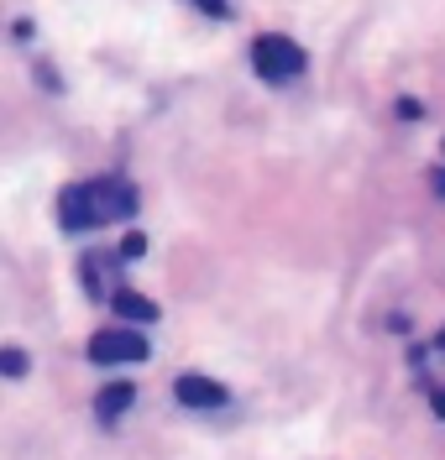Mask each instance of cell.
Wrapping results in <instances>:
<instances>
[{
    "label": "cell",
    "instance_id": "1",
    "mask_svg": "<svg viewBox=\"0 0 445 460\" xmlns=\"http://www.w3.org/2000/svg\"><path fill=\"white\" fill-rule=\"evenodd\" d=\"M137 215V189L126 178H94V183H68L58 199L63 230H89L105 220H126Z\"/></svg>",
    "mask_w": 445,
    "mask_h": 460
},
{
    "label": "cell",
    "instance_id": "2",
    "mask_svg": "<svg viewBox=\"0 0 445 460\" xmlns=\"http://www.w3.org/2000/svg\"><path fill=\"white\" fill-rule=\"evenodd\" d=\"M252 68L263 74L267 84H289V79L304 74V48L294 37H283V31H263L252 42Z\"/></svg>",
    "mask_w": 445,
    "mask_h": 460
},
{
    "label": "cell",
    "instance_id": "3",
    "mask_svg": "<svg viewBox=\"0 0 445 460\" xmlns=\"http://www.w3.org/2000/svg\"><path fill=\"white\" fill-rule=\"evenodd\" d=\"M89 361L100 367H116V361H147V341L126 324H111V330H94L89 335Z\"/></svg>",
    "mask_w": 445,
    "mask_h": 460
},
{
    "label": "cell",
    "instance_id": "4",
    "mask_svg": "<svg viewBox=\"0 0 445 460\" xmlns=\"http://www.w3.org/2000/svg\"><path fill=\"white\" fill-rule=\"evenodd\" d=\"M174 398L183 408H226L231 393H226V382H215V376H200V372H183L174 382Z\"/></svg>",
    "mask_w": 445,
    "mask_h": 460
},
{
    "label": "cell",
    "instance_id": "5",
    "mask_svg": "<svg viewBox=\"0 0 445 460\" xmlns=\"http://www.w3.org/2000/svg\"><path fill=\"white\" fill-rule=\"evenodd\" d=\"M137 402V387L131 382H111V387H100V398H94V413H100V424H116L120 413Z\"/></svg>",
    "mask_w": 445,
    "mask_h": 460
},
{
    "label": "cell",
    "instance_id": "6",
    "mask_svg": "<svg viewBox=\"0 0 445 460\" xmlns=\"http://www.w3.org/2000/svg\"><path fill=\"white\" fill-rule=\"evenodd\" d=\"M116 314L137 319V324H152V319H157V304L142 298V293H131V288H120V293H116Z\"/></svg>",
    "mask_w": 445,
    "mask_h": 460
},
{
    "label": "cell",
    "instance_id": "7",
    "mask_svg": "<svg viewBox=\"0 0 445 460\" xmlns=\"http://www.w3.org/2000/svg\"><path fill=\"white\" fill-rule=\"evenodd\" d=\"M0 372H5V376H22V372H27V350L5 345V350H0Z\"/></svg>",
    "mask_w": 445,
    "mask_h": 460
},
{
    "label": "cell",
    "instance_id": "8",
    "mask_svg": "<svg viewBox=\"0 0 445 460\" xmlns=\"http://www.w3.org/2000/svg\"><path fill=\"white\" fill-rule=\"evenodd\" d=\"M142 252H147V235H137V230H131V235L120 241V252H116V257L126 261V257H142Z\"/></svg>",
    "mask_w": 445,
    "mask_h": 460
},
{
    "label": "cell",
    "instance_id": "9",
    "mask_svg": "<svg viewBox=\"0 0 445 460\" xmlns=\"http://www.w3.org/2000/svg\"><path fill=\"white\" fill-rule=\"evenodd\" d=\"M194 5H200L205 16H215V22H226V16H231V0H194Z\"/></svg>",
    "mask_w": 445,
    "mask_h": 460
},
{
    "label": "cell",
    "instance_id": "10",
    "mask_svg": "<svg viewBox=\"0 0 445 460\" xmlns=\"http://www.w3.org/2000/svg\"><path fill=\"white\" fill-rule=\"evenodd\" d=\"M398 115H404V120H414V115H424V105H419V100H398Z\"/></svg>",
    "mask_w": 445,
    "mask_h": 460
},
{
    "label": "cell",
    "instance_id": "11",
    "mask_svg": "<svg viewBox=\"0 0 445 460\" xmlns=\"http://www.w3.org/2000/svg\"><path fill=\"white\" fill-rule=\"evenodd\" d=\"M430 408H435V419H445V387L435 393V398H430Z\"/></svg>",
    "mask_w": 445,
    "mask_h": 460
},
{
    "label": "cell",
    "instance_id": "12",
    "mask_svg": "<svg viewBox=\"0 0 445 460\" xmlns=\"http://www.w3.org/2000/svg\"><path fill=\"white\" fill-rule=\"evenodd\" d=\"M435 194H445V172H435Z\"/></svg>",
    "mask_w": 445,
    "mask_h": 460
},
{
    "label": "cell",
    "instance_id": "13",
    "mask_svg": "<svg viewBox=\"0 0 445 460\" xmlns=\"http://www.w3.org/2000/svg\"><path fill=\"white\" fill-rule=\"evenodd\" d=\"M435 345H441V350H445V330H441V335H435Z\"/></svg>",
    "mask_w": 445,
    "mask_h": 460
}]
</instances>
